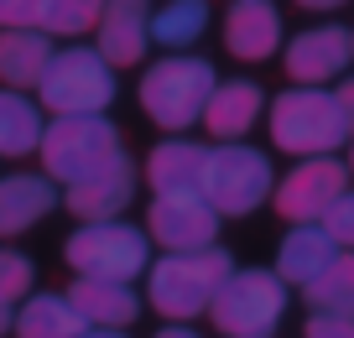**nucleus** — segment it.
I'll list each match as a JSON object with an SVG mask.
<instances>
[{"label":"nucleus","instance_id":"34","mask_svg":"<svg viewBox=\"0 0 354 338\" xmlns=\"http://www.w3.org/2000/svg\"><path fill=\"white\" fill-rule=\"evenodd\" d=\"M11 333V307H0V338Z\"/></svg>","mask_w":354,"mask_h":338},{"label":"nucleus","instance_id":"21","mask_svg":"<svg viewBox=\"0 0 354 338\" xmlns=\"http://www.w3.org/2000/svg\"><path fill=\"white\" fill-rule=\"evenodd\" d=\"M11 328H16V338H78L84 333V317L73 312V302H68V292L63 297H26L21 302V312L11 317Z\"/></svg>","mask_w":354,"mask_h":338},{"label":"nucleus","instance_id":"36","mask_svg":"<svg viewBox=\"0 0 354 338\" xmlns=\"http://www.w3.org/2000/svg\"><path fill=\"white\" fill-rule=\"evenodd\" d=\"M349 53H354V32H349Z\"/></svg>","mask_w":354,"mask_h":338},{"label":"nucleus","instance_id":"12","mask_svg":"<svg viewBox=\"0 0 354 338\" xmlns=\"http://www.w3.org/2000/svg\"><path fill=\"white\" fill-rule=\"evenodd\" d=\"M94 37H100L94 53L110 68H136L151 47V0H104Z\"/></svg>","mask_w":354,"mask_h":338},{"label":"nucleus","instance_id":"2","mask_svg":"<svg viewBox=\"0 0 354 338\" xmlns=\"http://www.w3.org/2000/svg\"><path fill=\"white\" fill-rule=\"evenodd\" d=\"M214 88H219L214 63H203V57H193V53H172V57L146 68L141 109H146V120H151L156 131H188V125L203 120V104H209Z\"/></svg>","mask_w":354,"mask_h":338},{"label":"nucleus","instance_id":"20","mask_svg":"<svg viewBox=\"0 0 354 338\" xmlns=\"http://www.w3.org/2000/svg\"><path fill=\"white\" fill-rule=\"evenodd\" d=\"M333 255H339V245L328 240L323 224H292V234L281 240V250H277V276L292 281V286H308Z\"/></svg>","mask_w":354,"mask_h":338},{"label":"nucleus","instance_id":"23","mask_svg":"<svg viewBox=\"0 0 354 338\" xmlns=\"http://www.w3.org/2000/svg\"><path fill=\"white\" fill-rule=\"evenodd\" d=\"M42 146V115L21 88H0V156H32Z\"/></svg>","mask_w":354,"mask_h":338},{"label":"nucleus","instance_id":"26","mask_svg":"<svg viewBox=\"0 0 354 338\" xmlns=\"http://www.w3.org/2000/svg\"><path fill=\"white\" fill-rule=\"evenodd\" d=\"M32 281H37V271H32V261H26V255L0 250V307L21 302V297L32 292Z\"/></svg>","mask_w":354,"mask_h":338},{"label":"nucleus","instance_id":"16","mask_svg":"<svg viewBox=\"0 0 354 338\" xmlns=\"http://www.w3.org/2000/svg\"><path fill=\"white\" fill-rule=\"evenodd\" d=\"M57 203V182L47 172H11L0 182V240H16L42 224Z\"/></svg>","mask_w":354,"mask_h":338},{"label":"nucleus","instance_id":"24","mask_svg":"<svg viewBox=\"0 0 354 338\" xmlns=\"http://www.w3.org/2000/svg\"><path fill=\"white\" fill-rule=\"evenodd\" d=\"M302 302H308L313 312H344V317H354V255H344V250L333 255V261L302 286Z\"/></svg>","mask_w":354,"mask_h":338},{"label":"nucleus","instance_id":"22","mask_svg":"<svg viewBox=\"0 0 354 338\" xmlns=\"http://www.w3.org/2000/svg\"><path fill=\"white\" fill-rule=\"evenodd\" d=\"M209 32V0H167V6H151V42L156 47H193Z\"/></svg>","mask_w":354,"mask_h":338},{"label":"nucleus","instance_id":"14","mask_svg":"<svg viewBox=\"0 0 354 338\" xmlns=\"http://www.w3.org/2000/svg\"><path fill=\"white\" fill-rule=\"evenodd\" d=\"M203 172H209V146L198 141H162L146 156V182L156 198H203Z\"/></svg>","mask_w":354,"mask_h":338},{"label":"nucleus","instance_id":"7","mask_svg":"<svg viewBox=\"0 0 354 338\" xmlns=\"http://www.w3.org/2000/svg\"><path fill=\"white\" fill-rule=\"evenodd\" d=\"M63 261L78 276H94V281H136L151 261V234L131 229L120 218H100V224H84V229L68 234Z\"/></svg>","mask_w":354,"mask_h":338},{"label":"nucleus","instance_id":"31","mask_svg":"<svg viewBox=\"0 0 354 338\" xmlns=\"http://www.w3.org/2000/svg\"><path fill=\"white\" fill-rule=\"evenodd\" d=\"M78 338H125V328H84Z\"/></svg>","mask_w":354,"mask_h":338},{"label":"nucleus","instance_id":"8","mask_svg":"<svg viewBox=\"0 0 354 338\" xmlns=\"http://www.w3.org/2000/svg\"><path fill=\"white\" fill-rule=\"evenodd\" d=\"M277 177H271V162L261 151L240 141H219L209 151V172H203V198L219 218H245L271 198Z\"/></svg>","mask_w":354,"mask_h":338},{"label":"nucleus","instance_id":"28","mask_svg":"<svg viewBox=\"0 0 354 338\" xmlns=\"http://www.w3.org/2000/svg\"><path fill=\"white\" fill-rule=\"evenodd\" d=\"M47 11H53V0H0V32H11V26H42Z\"/></svg>","mask_w":354,"mask_h":338},{"label":"nucleus","instance_id":"18","mask_svg":"<svg viewBox=\"0 0 354 338\" xmlns=\"http://www.w3.org/2000/svg\"><path fill=\"white\" fill-rule=\"evenodd\" d=\"M53 63V37L42 26L0 32V88H37Z\"/></svg>","mask_w":354,"mask_h":338},{"label":"nucleus","instance_id":"5","mask_svg":"<svg viewBox=\"0 0 354 338\" xmlns=\"http://www.w3.org/2000/svg\"><path fill=\"white\" fill-rule=\"evenodd\" d=\"M37 94L53 109V120H63V115H104L115 104V68L94 47H63V53H53Z\"/></svg>","mask_w":354,"mask_h":338},{"label":"nucleus","instance_id":"19","mask_svg":"<svg viewBox=\"0 0 354 338\" xmlns=\"http://www.w3.org/2000/svg\"><path fill=\"white\" fill-rule=\"evenodd\" d=\"M261 104L266 99H261V88H255L250 78L219 84L209 94V104H203V131H209L214 141H240V135L261 120Z\"/></svg>","mask_w":354,"mask_h":338},{"label":"nucleus","instance_id":"17","mask_svg":"<svg viewBox=\"0 0 354 338\" xmlns=\"http://www.w3.org/2000/svg\"><path fill=\"white\" fill-rule=\"evenodd\" d=\"M68 302L84 317V328H125L141 312L131 281H94V276H78V281L68 286Z\"/></svg>","mask_w":354,"mask_h":338},{"label":"nucleus","instance_id":"4","mask_svg":"<svg viewBox=\"0 0 354 338\" xmlns=\"http://www.w3.org/2000/svg\"><path fill=\"white\" fill-rule=\"evenodd\" d=\"M37 151H42V172L53 182L73 187L84 177L115 167L125 156V146H120V131L104 115H63V120H53V131H42Z\"/></svg>","mask_w":354,"mask_h":338},{"label":"nucleus","instance_id":"15","mask_svg":"<svg viewBox=\"0 0 354 338\" xmlns=\"http://www.w3.org/2000/svg\"><path fill=\"white\" fill-rule=\"evenodd\" d=\"M224 47L240 63H266L281 47V16L271 0H234L224 11Z\"/></svg>","mask_w":354,"mask_h":338},{"label":"nucleus","instance_id":"10","mask_svg":"<svg viewBox=\"0 0 354 338\" xmlns=\"http://www.w3.org/2000/svg\"><path fill=\"white\" fill-rule=\"evenodd\" d=\"M344 63H354L349 32H344V26H308V32H297L287 42V53H281L287 78H292V84H302V88L333 84V78L344 73Z\"/></svg>","mask_w":354,"mask_h":338},{"label":"nucleus","instance_id":"27","mask_svg":"<svg viewBox=\"0 0 354 338\" xmlns=\"http://www.w3.org/2000/svg\"><path fill=\"white\" fill-rule=\"evenodd\" d=\"M318 224L328 229V240L339 245V250H354V193H339V203H333Z\"/></svg>","mask_w":354,"mask_h":338},{"label":"nucleus","instance_id":"3","mask_svg":"<svg viewBox=\"0 0 354 338\" xmlns=\"http://www.w3.org/2000/svg\"><path fill=\"white\" fill-rule=\"evenodd\" d=\"M349 120L339 109V94L328 88H287V94L271 99V146L287 156H328L344 146Z\"/></svg>","mask_w":354,"mask_h":338},{"label":"nucleus","instance_id":"6","mask_svg":"<svg viewBox=\"0 0 354 338\" xmlns=\"http://www.w3.org/2000/svg\"><path fill=\"white\" fill-rule=\"evenodd\" d=\"M281 312H287V281L271 271H230V281L209 302L219 338H271Z\"/></svg>","mask_w":354,"mask_h":338},{"label":"nucleus","instance_id":"13","mask_svg":"<svg viewBox=\"0 0 354 338\" xmlns=\"http://www.w3.org/2000/svg\"><path fill=\"white\" fill-rule=\"evenodd\" d=\"M131 193H136V162L120 156L115 167H104V172L63 187V208L73 218H84V224H100V218L125 214V208H131Z\"/></svg>","mask_w":354,"mask_h":338},{"label":"nucleus","instance_id":"33","mask_svg":"<svg viewBox=\"0 0 354 338\" xmlns=\"http://www.w3.org/2000/svg\"><path fill=\"white\" fill-rule=\"evenodd\" d=\"M156 338H198V333H188V328H167V333H156Z\"/></svg>","mask_w":354,"mask_h":338},{"label":"nucleus","instance_id":"11","mask_svg":"<svg viewBox=\"0 0 354 338\" xmlns=\"http://www.w3.org/2000/svg\"><path fill=\"white\" fill-rule=\"evenodd\" d=\"M146 234L162 250H209L219 234V214L209 208V198H151Z\"/></svg>","mask_w":354,"mask_h":338},{"label":"nucleus","instance_id":"1","mask_svg":"<svg viewBox=\"0 0 354 338\" xmlns=\"http://www.w3.org/2000/svg\"><path fill=\"white\" fill-rule=\"evenodd\" d=\"M230 271H234V261H230L224 245H209V250H167L151 265L146 297H151V307L167 323H188V317L209 312V302L230 281Z\"/></svg>","mask_w":354,"mask_h":338},{"label":"nucleus","instance_id":"29","mask_svg":"<svg viewBox=\"0 0 354 338\" xmlns=\"http://www.w3.org/2000/svg\"><path fill=\"white\" fill-rule=\"evenodd\" d=\"M302 338H354V317H344V312H313L308 328H302Z\"/></svg>","mask_w":354,"mask_h":338},{"label":"nucleus","instance_id":"25","mask_svg":"<svg viewBox=\"0 0 354 338\" xmlns=\"http://www.w3.org/2000/svg\"><path fill=\"white\" fill-rule=\"evenodd\" d=\"M100 16H104V0H53L42 32L47 37H84L100 26Z\"/></svg>","mask_w":354,"mask_h":338},{"label":"nucleus","instance_id":"32","mask_svg":"<svg viewBox=\"0 0 354 338\" xmlns=\"http://www.w3.org/2000/svg\"><path fill=\"white\" fill-rule=\"evenodd\" d=\"M302 11H333V6H344V0H297Z\"/></svg>","mask_w":354,"mask_h":338},{"label":"nucleus","instance_id":"30","mask_svg":"<svg viewBox=\"0 0 354 338\" xmlns=\"http://www.w3.org/2000/svg\"><path fill=\"white\" fill-rule=\"evenodd\" d=\"M333 94H339V109H344V120H349V135H354V78L344 88H333Z\"/></svg>","mask_w":354,"mask_h":338},{"label":"nucleus","instance_id":"9","mask_svg":"<svg viewBox=\"0 0 354 338\" xmlns=\"http://www.w3.org/2000/svg\"><path fill=\"white\" fill-rule=\"evenodd\" d=\"M339 193H349V167L333 162V156H302L277 187H271V203L287 224H318Z\"/></svg>","mask_w":354,"mask_h":338},{"label":"nucleus","instance_id":"35","mask_svg":"<svg viewBox=\"0 0 354 338\" xmlns=\"http://www.w3.org/2000/svg\"><path fill=\"white\" fill-rule=\"evenodd\" d=\"M349 172H354V146H349Z\"/></svg>","mask_w":354,"mask_h":338}]
</instances>
